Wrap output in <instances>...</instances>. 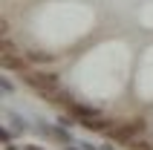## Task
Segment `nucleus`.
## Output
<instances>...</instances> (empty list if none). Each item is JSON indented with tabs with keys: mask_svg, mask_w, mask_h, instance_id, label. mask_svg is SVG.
I'll list each match as a JSON object with an SVG mask.
<instances>
[{
	"mask_svg": "<svg viewBox=\"0 0 153 150\" xmlns=\"http://www.w3.org/2000/svg\"><path fill=\"white\" fill-rule=\"evenodd\" d=\"M23 78H26L29 87H35V90L41 92V95H46V98H52V95L61 90L58 87V75H52V72H26Z\"/></svg>",
	"mask_w": 153,
	"mask_h": 150,
	"instance_id": "f257e3e1",
	"label": "nucleus"
},
{
	"mask_svg": "<svg viewBox=\"0 0 153 150\" xmlns=\"http://www.w3.org/2000/svg\"><path fill=\"white\" fill-rule=\"evenodd\" d=\"M142 130H145V121H130V124H116V127H107L104 130V136L107 139H116V142H133V139H139L142 136Z\"/></svg>",
	"mask_w": 153,
	"mask_h": 150,
	"instance_id": "f03ea898",
	"label": "nucleus"
},
{
	"mask_svg": "<svg viewBox=\"0 0 153 150\" xmlns=\"http://www.w3.org/2000/svg\"><path fill=\"white\" fill-rule=\"evenodd\" d=\"M81 124H84L87 130H93V133H104V130H107V121H101L98 116H93V118H84Z\"/></svg>",
	"mask_w": 153,
	"mask_h": 150,
	"instance_id": "7ed1b4c3",
	"label": "nucleus"
},
{
	"mask_svg": "<svg viewBox=\"0 0 153 150\" xmlns=\"http://www.w3.org/2000/svg\"><path fill=\"white\" fill-rule=\"evenodd\" d=\"M52 58H55V55H46V52H29V55H26V61H35V64H49Z\"/></svg>",
	"mask_w": 153,
	"mask_h": 150,
	"instance_id": "20e7f679",
	"label": "nucleus"
},
{
	"mask_svg": "<svg viewBox=\"0 0 153 150\" xmlns=\"http://www.w3.org/2000/svg\"><path fill=\"white\" fill-rule=\"evenodd\" d=\"M127 147L130 150H153V144L150 142H142V139H133V142H127Z\"/></svg>",
	"mask_w": 153,
	"mask_h": 150,
	"instance_id": "39448f33",
	"label": "nucleus"
},
{
	"mask_svg": "<svg viewBox=\"0 0 153 150\" xmlns=\"http://www.w3.org/2000/svg\"><path fill=\"white\" fill-rule=\"evenodd\" d=\"M6 150H15V147H12V144H9V147H6Z\"/></svg>",
	"mask_w": 153,
	"mask_h": 150,
	"instance_id": "423d86ee",
	"label": "nucleus"
},
{
	"mask_svg": "<svg viewBox=\"0 0 153 150\" xmlns=\"http://www.w3.org/2000/svg\"><path fill=\"white\" fill-rule=\"evenodd\" d=\"M26 150H35V147H26Z\"/></svg>",
	"mask_w": 153,
	"mask_h": 150,
	"instance_id": "0eeeda50",
	"label": "nucleus"
}]
</instances>
